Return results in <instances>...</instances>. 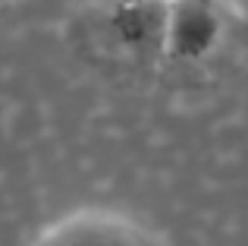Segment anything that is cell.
<instances>
[{
  "mask_svg": "<svg viewBox=\"0 0 248 246\" xmlns=\"http://www.w3.org/2000/svg\"><path fill=\"white\" fill-rule=\"evenodd\" d=\"M97 25L129 57H164L170 0H94Z\"/></svg>",
  "mask_w": 248,
  "mask_h": 246,
  "instance_id": "6da1fadb",
  "label": "cell"
},
{
  "mask_svg": "<svg viewBox=\"0 0 248 246\" xmlns=\"http://www.w3.org/2000/svg\"><path fill=\"white\" fill-rule=\"evenodd\" d=\"M226 29L223 0H170L164 57L173 63H198L214 54Z\"/></svg>",
  "mask_w": 248,
  "mask_h": 246,
  "instance_id": "7a4b0ae2",
  "label": "cell"
},
{
  "mask_svg": "<svg viewBox=\"0 0 248 246\" xmlns=\"http://www.w3.org/2000/svg\"><path fill=\"white\" fill-rule=\"evenodd\" d=\"M35 246H157L145 228L110 211H79L63 218Z\"/></svg>",
  "mask_w": 248,
  "mask_h": 246,
  "instance_id": "3957f363",
  "label": "cell"
}]
</instances>
